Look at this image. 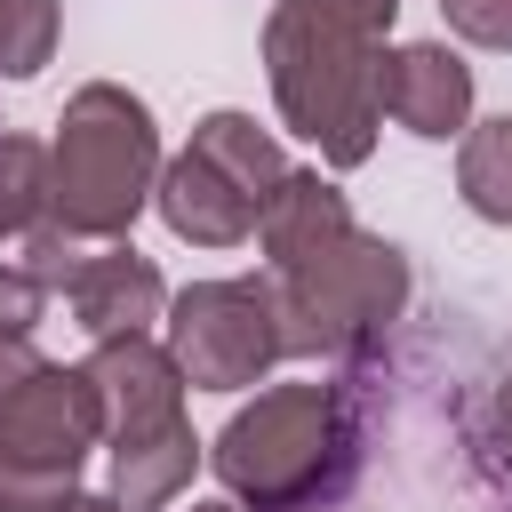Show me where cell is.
Masks as SVG:
<instances>
[{
  "label": "cell",
  "instance_id": "6",
  "mask_svg": "<svg viewBox=\"0 0 512 512\" xmlns=\"http://www.w3.org/2000/svg\"><path fill=\"white\" fill-rule=\"evenodd\" d=\"M280 176H288V160H280V144L248 112H208L192 128V144L160 168L152 200H160V216H168L176 240H192V248H240L256 232V216H264V200H272Z\"/></svg>",
  "mask_w": 512,
  "mask_h": 512
},
{
  "label": "cell",
  "instance_id": "16",
  "mask_svg": "<svg viewBox=\"0 0 512 512\" xmlns=\"http://www.w3.org/2000/svg\"><path fill=\"white\" fill-rule=\"evenodd\" d=\"M440 16L472 48H512V0H440Z\"/></svg>",
  "mask_w": 512,
  "mask_h": 512
},
{
  "label": "cell",
  "instance_id": "14",
  "mask_svg": "<svg viewBox=\"0 0 512 512\" xmlns=\"http://www.w3.org/2000/svg\"><path fill=\"white\" fill-rule=\"evenodd\" d=\"M48 224V144L0 136V240H32Z\"/></svg>",
  "mask_w": 512,
  "mask_h": 512
},
{
  "label": "cell",
  "instance_id": "12",
  "mask_svg": "<svg viewBox=\"0 0 512 512\" xmlns=\"http://www.w3.org/2000/svg\"><path fill=\"white\" fill-rule=\"evenodd\" d=\"M192 464H200L192 424H176L160 440H136V448H112V504L120 512H160V504H176V488L192 480Z\"/></svg>",
  "mask_w": 512,
  "mask_h": 512
},
{
  "label": "cell",
  "instance_id": "17",
  "mask_svg": "<svg viewBox=\"0 0 512 512\" xmlns=\"http://www.w3.org/2000/svg\"><path fill=\"white\" fill-rule=\"evenodd\" d=\"M40 304H48V288H40L24 264H0V336H24V328L40 320Z\"/></svg>",
  "mask_w": 512,
  "mask_h": 512
},
{
  "label": "cell",
  "instance_id": "4",
  "mask_svg": "<svg viewBox=\"0 0 512 512\" xmlns=\"http://www.w3.org/2000/svg\"><path fill=\"white\" fill-rule=\"evenodd\" d=\"M104 440L88 368H56L24 336H0V512H64L80 464Z\"/></svg>",
  "mask_w": 512,
  "mask_h": 512
},
{
  "label": "cell",
  "instance_id": "18",
  "mask_svg": "<svg viewBox=\"0 0 512 512\" xmlns=\"http://www.w3.org/2000/svg\"><path fill=\"white\" fill-rule=\"evenodd\" d=\"M488 432H496V448H504V464H512V384L488 392Z\"/></svg>",
  "mask_w": 512,
  "mask_h": 512
},
{
  "label": "cell",
  "instance_id": "9",
  "mask_svg": "<svg viewBox=\"0 0 512 512\" xmlns=\"http://www.w3.org/2000/svg\"><path fill=\"white\" fill-rule=\"evenodd\" d=\"M64 304H72V320L96 336V344H112V336H152V320L168 312V288H160V272H152V256H136L128 240H104V248H88L64 280Z\"/></svg>",
  "mask_w": 512,
  "mask_h": 512
},
{
  "label": "cell",
  "instance_id": "7",
  "mask_svg": "<svg viewBox=\"0 0 512 512\" xmlns=\"http://www.w3.org/2000/svg\"><path fill=\"white\" fill-rule=\"evenodd\" d=\"M280 304L272 280H192L168 304V360L200 392H240L280 360Z\"/></svg>",
  "mask_w": 512,
  "mask_h": 512
},
{
  "label": "cell",
  "instance_id": "20",
  "mask_svg": "<svg viewBox=\"0 0 512 512\" xmlns=\"http://www.w3.org/2000/svg\"><path fill=\"white\" fill-rule=\"evenodd\" d=\"M192 512H240V504H192Z\"/></svg>",
  "mask_w": 512,
  "mask_h": 512
},
{
  "label": "cell",
  "instance_id": "1",
  "mask_svg": "<svg viewBox=\"0 0 512 512\" xmlns=\"http://www.w3.org/2000/svg\"><path fill=\"white\" fill-rule=\"evenodd\" d=\"M400 0H280L264 24V64L280 120L320 144L328 168H360L384 120V32Z\"/></svg>",
  "mask_w": 512,
  "mask_h": 512
},
{
  "label": "cell",
  "instance_id": "2",
  "mask_svg": "<svg viewBox=\"0 0 512 512\" xmlns=\"http://www.w3.org/2000/svg\"><path fill=\"white\" fill-rule=\"evenodd\" d=\"M216 480L256 512H328L360 456V408L352 384H272L256 408H240L216 432Z\"/></svg>",
  "mask_w": 512,
  "mask_h": 512
},
{
  "label": "cell",
  "instance_id": "8",
  "mask_svg": "<svg viewBox=\"0 0 512 512\" xmlns=\"http://www.w3.org/2000/svg\"><path fill=\"white\" fill-rule=\"evenodd\" d=\"M88 376H96V400H104V440L112 448H136V440H160L184 424V368L168 360V344L152 336H112L88 352Z\"/></svg>",
  "mask_w": 512,
  "mask_h": 512
},
{
  "label": "cell",
  "instance_id": "13",
  "mask_svg": "<svg viewBox=\"0 0 512 512\" xmlns=\"http://www.w3.org/2000/svg\"><path fill=\"white\" fill-rule=\"evenodd\" d=\"M456 192H464V208H472V216L512 224V112H504V120L464 128V152H456Z\"/></svg>",
  "mask_w": 512,
  "mask_h": 512
},
{
  "label": "cell",
  "instance_id": "11",
  "mask_svg": "<svg viewBox=\"0 0 512 512\" xmlns=\"http://www.w3.org/2000/svg\"><path fill=\"white\" fill-rule=\"evenodd\" d=\"M344 232H352V208H344V192H336L320 168H288V176L272 184L264 216H256V248L272 256V272L320 256V248L344 240Z\"/></svg>",
  "mask_w": 512,
  "mask_h": 512
},
{
  "label": "cell",
  "instance_id": "15",
  "mask_svg": "<svg viewBox=\"0 0 512 512\" xmlns=\"http://www.w3.org/2000/svg\"><path fill=\"white\" fill-rule=\"evenodd\" d=\"M56 56V0H0V72L32 80Z\"/></svg>",
  "mask_w": 512,
  "mask_h": 512
},
{
  "label": "cell",
  "instance_id": "10",
  "mask_svg": "<svg viewBox=\"0 0 512 512\" xmlns=\"http://www.w3.org/2000/svg\"><path fill=\"white\" fill-rule=\"evenodd\" d=\"M376 96L408 136L440 144V136H464V120H472V64L456 48H440V40H408V48L384 56Z\"/></svg>",
  "mask_w": 512,
  "mask_h": 512
},
{
  "label": "cell",
  "instance_id": "5",
  "mask_svg": "<svg viewBox=\"0 0 512 512\" xmlns=\"http://www.w3.org/2000/svg\"><path fill=\"white\" fill-rule=\"evenodd\" d=\"M272 304H280V344L288 352H320V360H360L384 344V328L408 304V256L376 232H344L304 264L272 272Z\"/></svg>",
  "mask_w": 512,
  "mask_h": 512
},
{
  "label": "cell",
  "instance_id": "3",
  "mask_svg": "<svg viewBox=\"0 0 512 512\" xmlns=\"http://www.w3.org/2000/svg\"><path fill=\"white\" fill-rule=\"evenodd\" d=\"M152 192H160V128L144 96L88 80L64 104V128L48 144V224L104 248V240H128Z\"/></svg>",
  "mask_w": 512,
  "mask_h": 512
},
{
  "label": "cell",
  "instance_id": "19",
  "mask_svg": "<svg viewBox=\"0 0 512 512\" xmlns=\"http://www.w3.org/2000/svg\"><path fill=\"white\" fill-rule=\"evenodd\" d=\"M64 512H120V504H112V496H72Z\"/></svg>",
  "mask_w": 512,
  "mask_h": 512
}]
</instances>
